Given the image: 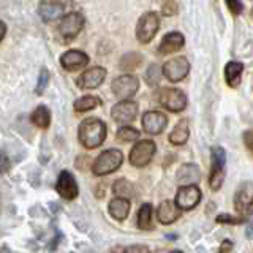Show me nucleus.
Wrapping results in <instances>:
<instances>
[{"instance_id":"f257e3e1","label":"nucleus","mask_w":253,"mask_h":253,"mask_svg":"<svg viewBox=\"0 0 253 253\" xmlns=\"http://www.w3.org/2000/svg\"><path fill=\"white\" fill-rule=\"evenodd\" d=\"M106 124L97 117H89L81 122L78 128L79 142L85 149H97L106 139Z\"/></svg>"},{"instance_id":"f03ea898","label":"nucleus","mask_w":253,"mask_h":253,"mask_svg":"<svg viewBox=\"0 0 253 253\" xmlns=\"http://www.w3.org/2000/svg\"><path fill=\"white\" fill-rule=\"evenodd\" d=\"M124 162V154L119 149H108L101 152L92 165V172L95 176H106L117 171Z\"/></svg>"},{"instance_id":"7ed1b4c3","label":"nucleus","mask_w":253,"mask_h":253,"mask_svg":"<svg viewBox=\"0 0 253 253\" xmlns=\"http://www.w3.org/2000/svg\"><path fill=\"white\" fill-rule=\"evenodd\" d=\"M160 29V16L155 11H147L139 18L136 24V38L142 44H147L154 40L155 34Z\"/></svg>"},{"instance_id":"20e7f679","label":"nucleus","mask_w":253,"mask_h":253,"mask_svg":"<svg viewBox=\"0 0 253 253\" xmlns=\"http://www.w3.org/2000/svg\"><path fill=\"white\" fill-rule=\"evenodd\" d=\"M211 162H212V168H211V176H209V185L212 190H218L225 179V165H226L225 149L220 146L212 147Z\"/></svg>"},{"instance_id":"39448f33","label":"nucleus","mask_w":253,"mask_h":253,"mask_svg":"<svg viewBox=\"0 0 253 253\" xmlns=\"http://www.w3.org/2000/svg\"><path fill=\"white\" fill-rule=\"evenodd\" d=\"M84 16L81 13H68L65 16H62L60 22L57 26V34L62 37L63 42H70V40L76 38V35L83 30L84 27Z\"/></svg>"},{"instance_id":"423d86ee","label":"nucleus","mask_w":253,"mask_h":253,"mask_svg":"<svg viewBox=\"0 0 253 253\" xmlns=\"http://www.w3.org/2000/svg\"><path fill=\"white\" fill-rule=\"evenodd\" d=\"M155 150H157V146L154 141H150V139L138 141L130 150L128 160L134 168H142V166H147L150 163V160L154 158Z\"/></svg>"},{"instance_id":"0eeeda50","label":"nucleus","mask_w":253,"mask_h":253,"mask_svg":"<svg viewBox=\"0 0 253 253\" xmlns=\"http://www.w3.org/2000/svg\"><path fill=\"white\" fill-rule=\"evenodd\" d=\"M111 89H113V93L117 98L121 100H130L131 97H134L139 89V79L136 76H133L130 73H125L117 76L113 84H111Z\"/></svg>"},{"instance_id":"6e6552de","label":"nucleus","mask_w":253,"mask_h":253,"mask_svg":"<svg viewBox=\"0 0 253 253\" xmlns=\"http://www.w3.org/2000/svg\"><path fill=\"white\" fill-rule=\"evenodd\" d=\"M158 101L171 113H180L187 108V95L179 89H162L158 93Z\"/></svg>"},{"instance_id":"1a4fd4ad","label":"nucleus","mask_w":253,"mask_h":253,"mask_svg":"<svg viewBox=\"0 0 253 253\" xmlns=\"http://www.w3.org/2000/svg\"><path fill=\"white\" fill-rule=\"evenodd\" d=\"M234 208L241 215L253 213V180H247L237 188L234 196Z\"/></svg>"},{"instance_id":"9d476101","label":"nucleus","mask_w":253,"mask_h":253,"mask_svg":"<svg viewBox=\"0 0 253 253\" xmlns=\"http://www.w3.org/2000/svg\"><path fill=\"white\" fill-rule=\"evenodd\" d=\"M163 75L165 78L171 83H179L184 78H187L188 71H190V62L187 57H176L168 60L163 65Z\"/></svg>"},{"instance_id":"9b49d317","label":"nucleus","mask_w":253,"mask_h":253,"mask_svg":"<svg viewBox=\"0 0 253 253\" xmlns=\"http://www.w3.org/2000/svg\"><path fill=\"white\" fill-rule=\"evenodd\" d=\"M201 201V190L195 184L193 185H182L177 190L176 195V204L182 211H190L196 208Z\"/></svg>"},{"instance_id":"f8f14e48","label":"nucleus","mask_w":253,"mask_h":253,"mask_svg":"<svg viewBox=\"0 0 253 253\" xmlns=\"http://www.w3.org/2000/svg\"><path fill=\"white\" fill-rule=\"evenodd\" d=\"M55 190H57V193L63 198V200H68V201L76 200L78 195H79L78 182L70 171H62L59 174L57 184H55Z\"/></svg>"},{"instance_id":"ddd939ff","label":"nucleus","mask_w":253,"mask_h":253,"mask_svg":"<svg viewBox=\"0 0 253 253\" xmlns=\"http://www.w3.org/2000/svg\"><path fill=\"white\" fill-rule=\"evenodd\" d=\"M111 116L119 124H130L138 116V103L133 100H122L111 109Z\"/></svg>"},{"instance_id":"4468645a","label":"nucleus","mask_w":253,"mask_h":253,"mask_svg":"<svg viewBox=\"0 0 253 253\" xmlns=\"http://www.w3.org/2000/svg\"><path fill=\"white\" fill-rule=\"evenodd\" d=\"M142 128L149 134H160L168 125V117L160 111H147L142 114Z\"/></svg>"},{"instance_id":"2eb2a0df","label":"nucleus","mask_w":253,"mask_h":253,"mask_svg":"<svg viewBox=\"0 0 253 253\" xmlns=\"http://www.w3.org/2000/svg\"><path fill=\"white\" fill-rule=\"evenodd\" d=\"M106 79V70L103 67H92L85 70L84 73L78 78V87L79 89H97Z\"/></svg>"},{"instance_id":"dca6fc26","label":"nucleus","mask_w":253,"mask_h":253,"mask_svg":"<svg viewBox=\"0 0 253 253\" xmlns=\"http://www.w3.org/2000/svg\"><path fill=\"white\" fill-rule=\"evenodd\" d=\"M87 63H89V55L76 49H70L67 52H63L60 57V65L67 71H78L84 68Z\"/></svg>"},{"instance_id":"f3484780","label":"nucleus","mask_w":253,"mask_h":253,"mask_svg":"<svg viewBox=\"0 0 253 253\" xmlns=\"http://www.w3.org/2000/svg\"><path fill=\"white\" fill-rule=\"evenodd\" d=\"M182 209L176 204V201H163L157 209V218L163 225H171L174 221H177L180 217Z\"/></svg>"},{"instance_id":"a211bd4d","label":"nucleus","mask_w":253,"mask_h":253,"mask_svg":"<svg viewBox=\"0 0 253 253\" xmlns=\"http://www.w3.org/2000/svg\"><path fill=\"white\" fill-rule=\"evenodd\" d=\"M184 43H185V38L180 32H171V34L163 37L160 46H158V52L162 55L172 54V52L179 51L180 47L184 46Z\"/></svg>"},{"instance_id":"6ab92c4d","label":"nucleus","mask_w":253,"mask_h":253,"mask_svg":"<svg viewBox=\"0 0 253 253\" xmlns=\"http://www.w3.org/2000/svg\"><path fill=\"white\" fill-rule=\"evenodd\" d=\"M201 179V171L196 165L187 163L182 165L177 171V182L180 185H196Z\"/></svg>"},{"instance_id":"aec40b11","label":"nucleus","mask_w":253,"mask_h":253,"mask_svg":"<svg viewBox=\"0 0 253 253\" xmlns=\"http://www.w3.org/2000/svg\"><path fill=\"white\" fill-rule=\"evenodd\" d=\"M38 14L44 22H52L63 16V5L59 2H42L38 5Z\"/></svg>"},{"instance_id":"412c9836","label":"nucleus","mask_w":253,"mask_h":253,"mask_svg":"<svg viewBox=\"0 0 253 253\" xmlns=\"http://www.w3.org/2000/svg\"><path fill=\"white\" fill-rule=\"evenodd\" d=\"M130 209H131L130 201L126 200V198H121V196H116L108 206L109 215L113 218H116V220H119V221H122V220H125L126 217H128Z\"/></svg>"},{"instance_id":"4be33fe9","label":"nucleus","mask_w":253,"mask_h":253,"mask_svg":"<svg viewBox=\"0 0 253 253\" xmlns=\"http://www.w3.org/2000/svg\"><path fill=\"white\" fill-rule=\"evenodd\" d=\"M242 73H244V63L231 60L226 63L225 67V79L229 87H237L242 81Z\"/></svg>"},{"instance_id":"5701e85b","label":"nucleus","mask_w":253,"mask_h":253,"mask_svg":"<svg viewBox=\"0 0 253 253\" xmlns=\"http://www.w3.org/2000/svg\"><path fill=\"white\" fill-rule=\"evenodd\" d=\"M190 136V125L187 119H182L180 122H177V125L174 126V130L169 134V142L174 146H182L188 141Z\"/></svg>"},{"instance_id":"b1692460","label":"nucleus","mask_w":253,"mask_h":253,"mask_svg":"<svg viewBox=\"0 0 253 253\" xmlns=\"http://www.w3.org/2000/svg\"><path fill=\"white\" fill-rule=\"evenodd\" d=\"M152 215H154L152 206H150L149 203L142 204L138 211V226H139V229H142V231H150V229L154 228Z\"/></svg>"},{"instance_id":"393cba45","label":"nucleus","mask_w":253,"mask_h":253,"mask_svg":"<svg viewBox=\"0 0 253 253\" xmlns=\"http://www.w3.org/2000/svg\"><path fill=\"white\" fill-rule=\"evenodd\" d=\"M30 121L35 126H38V128H47L51 124V111L43 105L37 106L30 116Z\"/></svg>"},{"instance_id":"a878e982","label":"nucleus","mask_w":253,"mask_h":253,"mask_svg":"<svg viewBox=\"0 0 253 253\" xmlns=\"http://www.w3.org/2000/svg\"><path fill=\"white\" fill-rule=\"evenodd\" d=\"M101 105V100L98 97H95V95H84V97L78 98L75 101V111L78 113H85V111H90V109H95Z\"/></svg>"},{"instance_id":"bb28decb","label":"nucleus","mask_w":253,"mask_h":253,"mask_svg":"<svg viewBox=\"0 0 253 253\" xmlns=\"http://www.w3.org/2000/svg\"><path fill=\"white\" fill-rule=\"evenodd\" d=\"M142 62V55L138 52H128L125 54L121 59V70L125 73H131V71L136 70Z\"/></svg>"},{"instance_id":"cd10ccee","label":"nucleus","mask_w":253,"mask_h":253,"mask_svg":"<svg viewBox=\"0 0 253 253\" xmlns=\"http://www.w3.org/2000/svg\"><path fill=\"white\" fill-rule=\"evenodd\" d=\"M162 73H163V70H162L160 67H158L157 63H152V65H150V67L147 68L146 76H144L147 85H150V87H157L158 84H160Z\"/></svg>"},{"instance_id":"c85d7f7f","label":"nucleus","mask_w":253,"mask_h":253,"mask_svg":"<svg viewBox=\"0 0 253 253\" xmlns=\"http://www.w3.org/2000/svg\"><path fill=\"white\" fill-rule=\"evenodd\" d=\"M113 192L116 196H121V198H128L133 195V185L130 184L128 180L125 179H119L117 182H114V187H113Z\"/></svg>"},{"instance_id":"c756f323","label":"nucleus","mask_w":253,"mask_h":253,"mask_svg":"<svg viewBox=\"0 0 253 253\" xmlns=\"http://www.w3.org/2000/svg\"><path fill=\"white\" fill-rule=\"evenodd\" d=\"M116 136H117V139L121 141V142H131V141H136L139 138V131L134 130L133 126L125 125V126H122V128L117 130Z\"/></svg>"},{"instance_id":"7c9ffc66","label":"nucleus","mask_w":253,"mask_h":253,"mask_svg":"<svg viewBox=\"0 0 253 253\" xmlns=\"http://www.w3.org/2000/svg\"><path fill=\"white\" fill-rule=\"evenodd\" d=\"M49 78H51L49 71L46 68H42V71H40V75H38V84H37V90H35L38 95H42L44 92L47 83H49Z\"/></svg>"},{"instance_id":"2f4dec72","label":"nucleus","mask_w":253,"mask_h":253,"mask_svg":"<svg viewBox=\"0 0 253 253\" xmlns=\"http://www.w3.org/2000/svg\"><path fill=\"white\" fill-rule=\"evenodd\" d=\"M217 223H231V225H237V223H242L244 221V217H241V218H236V217H233V215H226V213H221V215H218L217 218Z\"/></svg>"},{"instance_id":"473e14b6","label":"nucleus","mask_w":253,"mask_h":253,"mask_svg":"<svg viewBox=\"0 0 253 253\" xmlns=\"http://www.w3.org/2000/svg\"><path fill=\"white\" fill-rule=\"evenodd\" d=\"M225 2H226V5H228V8H229V11H231L234 16H237V14H241V13H242L244 5H242L241 0H225Z\"/></svg>"},{"instance_id":"72a5a7b5","label":"nucleus","mask_w":253,"mask_h":253,"mask_svg":"<svg viewBox=\"0 0 253 253\" xmlns=\"http://www.w3.org/2000/svg\"><path fill=\"white\" fill-rule=\"evenodd\" d=\"M242 139H244V144L245 147H247L250 152L253 154V130H247V131H244L242 134Z\"/></svg>"},{"instance_id":"f704fd0d","label":"nucleus","mask_w":253,"mask_h":253,"mask_svg":"<svg viewBox=\"0 0 253 253\" xmlns=\"http://www.w3.org/2000/svg\"><path fill=\"white\" fill-rule=\"evenodd\" d=\"M10 166H11L10 158H8L3 152H0V176H2V174H5L8 169H10Z\"/></svg>"},{"instance_id":"c9c22d12","label":"nucleus","mask_w":253,"mask_h":253,"mask_svg":"<svg viewBox=\"0 0 253 253\" xmlns=\"http://www.w3.org/2000/svg\"><path fill=\"white\" fill-rule=\"evenodd\" d=\"M124 253H150L146 245H130L128 249H125Z\"/></svg>"},{"instance_id":"e433bc0d","label":"nucleus","mask_w":253,"mask_h":253,"mask_svg":"<svg viewBox=\"0 0 253 253\" xmlns=\"http://www.w3.org/2000/svg\"><path fill=\"white\" fill-rule=\"evenodd\" d=\"M233 249V242L231 241H223V244L220 245V249H218V253H228V252H231Z\"/></svg>"},{"instance_id":"4c0bfd02","label":"nucleus","mask_w":253,"mask_h":253,"mask_svg":"<svg viewBox=\"0 0 253 253\" xmlns=\"http://www.w3.org/2000/svg\"><path fill=\"white\" fill-rule=\"evenodd\" d=\"M177 13V6L176 5H165L163 6V14L165 16H172Z\"/></svg>"},{"instance_id":"58836bf2","label":"nucleus","mask_w":253,"mask_h":253,"mask_svg":"<svg viewBox=\"0 0 253 253\" xmlns=\"http://www.w3.org/2000/svg\"><path fill=\"white\" fill-rule=\"evenodd\" d=\"M5 35H6V26H5V22L0 21V42H2Z\"/></svg>"},{"instance_id":"ea45409f","label":"nucleus","mask_w":253,"mask_h":253,"mask_svg":"<svg viewBox=\"0 0 253 253\" xmlns=\"http://www.w3.org/2000/svg\"><path fill=\"white\" fill-rule=\"evenodd\" d=\"M169 253H184V252H180V250H172V252H169Z\"/></svg>"}]
</instances>
